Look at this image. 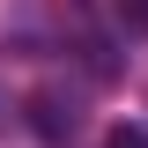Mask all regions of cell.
<instances>
[{"label":"cell","instance_id":"cell-1","mask_svg":"<svg viewBox=\"0 0 148 148\" xmlns=\"http://www.w3.org/2000/svg\"><path fill=\"white\" fill-rule=\"evenodd\" d=\"M96 8H104L126 37H148V0H96Z\"/></svg>","mask_w":148,"mask_h":148},{"label":"cell","instance_id":"cell-2","mask_svg":"<svg viewBox=\"0 0 148 148\" xmlns=\"http://www.w3.org/2000/svg\"><path fill=\"white\" fill-rule=\"evenodd\" d=\"M37 133H45V141L74 133V111H59V96H37Z\"/></svg>","mask_w":148,"mask_h":148},{"label":"cell","instance_id":"cell-3","mask_svg":"<svg viewBox=\"0 0 148 148\" xmlns=\"http://www.w3.org/2000/svg\"><path fill=\"white\" fill-rule=\"evenodd\" d=\"M104 148H148V133H141V126H119V133H111Z\"/></svg>","mask_w":148,"mask_h":148}]
</instances>
